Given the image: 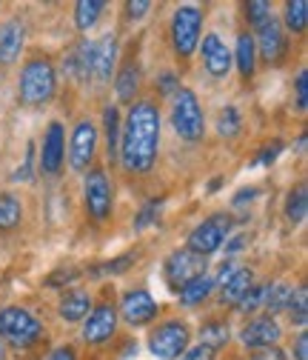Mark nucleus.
I'll return each instance as SVG.
<instances>
[{"label":"nucleus","mask_w":308,"mask_h":360,"mask_svg":"<svg viewBox=\"0 0 308 360\" xmlns=\"http://www.w3.org/2000/svg\"><path fill=\"white\" fill-rule=\"evenodd\" d=\"M160 149V109L152 101L131 103L126 123L120 126V149L117 158L126 172L149 174Z\"/></svg>","instance_id":"f257e3e1"},{"label":"nucleus","mask_w":308,"mask_h":360,"mask_svg":"<svg viewBox=\"0 0 308 360\" xmlns=\"http://www.w3.org/2000/svg\"><path fill=\"white\" fill-rule=\"evenodd\" d=\"M55 89H58V72H55L49 58L26 60V66L20 69V80H18L20 103L43 106V103H49L55 98Z\"/></svg>","instance_id":"f03ea898"},{"label":"nucleus","mask_w":308,"mask_h":360,"mask_svg":"<svg viewBox=\"0 0 308 360\" xmlns=\"http://www.w3.org/2000/svg\"><path fill=\"white\" fill-rule=\"evenodd\" d=\"M171 126L189 143H194V141L203 138V131H206V115H203V106H200V101H197V95L192 92V89H178V92H174Z\"/></svg>","instance_id":"7ed1b4c3"},{"label":"nucleus","mask_w":308,"mask_h":360,"mask_svg":"<svg viewBox=\"0 0 308 360\" xmlns=\"http://www.w3.org/2000/svg\"><path fill=\"white\" fill-rule=\"evenodd\" d=\"M43 326L34 314L23 306H4L0 309V338H6L15 346H32L40 340Z\"/></svg>","instance_id":"20e7f679"},{"label":"nucleus","mask_w":308,"mask_h":360,"mask_svg":"<svg viewBox=\"0 0 308 360\" xmlns=\"http://www.w3.org/2000/svg\"><path fill=\"white\" fill-rule=\"evenodd\" d=\"M203 32V12L197 6H180L171 18V40L180 58H192Z\"/></svg>","instance_id":"39448f33"},{"label":"nucleus","mask_w":308,"mask_h":360,"mask_svg":"<svg viewBox=\"0 0 308 360\" xmlns=\"http://www.w3.org/2000/svg\"><path fill=\"white\" fill-rule=\"evenodd\" d=\"M232 226H234V220L229 214H211V217H206L200 226H194V232L189 235V252H194L200 257L214 255L220 246L226 243Z\"/></svg>","instance_id":"423d86ee"},{"label":"nucleus","mask_w":308,"mask_h":360,"mask_svg":"<svg viewBox=\"0 0 308 360\" xmlns=\"http://www.w3.org/2000/svg\"><path fill=\"white\" fill-rule=\"evenodd\" d=\"M83 200H86V212L95 223H106L112 217V184L103 169H89L86 174V186H83Z\"/></svg>","instance_id":"0eeeda50"},{"label":"nucleus","mask_w":308,"mask_h":360,"mask_svg":"<svg viewBox=\"0 0 308 360\" xmlns=\"http://www.w3.org/2000/svg\"><path fill=\"white\" fill-rule=\"evenodd\" d=\"M149 349L160 360L180 357L189 349V326L183 321H166V323H160L152 332V338H149Z\"/></svg>","instance_id":"6e6552de"},{"label":"nucleus","mask_w":308,"mask_h":360,"mask_svg":"<svg viewBox=\"0 0 308 360\" xmlns=\"http://www.w3.org/2000/svg\"><path fill=\"white\" fill-rule=\"evenodd\" d=\"M163 275L168 281V286L174 292H180L189 281L206 275V257L189 252V249H180V252H171L166 257V266H163Z\"/></svg>","instance_id":"1a4fd4ad"},{"label":"nucleus","mask_w":308,"mask_h":360,"mask_svg":"<svg viewBox=\"0 0 308 360\" xmlns=\"http://www.w3.org/2000/svg\"><path fill=\"white\" fill-rule=\"evenodd\" d=\"M98 152V126L92 120H80L72 131V146H69V166L74 172L89 169Z\"/></svg>","instance_id":"9d476101"},{"label":"nucleus","mask_w":308,"mask_h":360,"mask_svg":"<svg viewBox=\"0 0 308 360\" xmlns=\"http://www.w3.org/2000/svg\"><path fill=\"white\" fill-rule=\"evenodd\" d=\"M120 314L128 326H146L157 318V300L146 289H131L123 295Z\"/></svg>","instance_id":"9b49d317"},{"label":"nucleus","mask_w":308,"mask_h":360,"mask_svg":"<svg viewBox=\"0 0 308 360\" xmlns=\"http://www.w3.org/2000/svg\"><path fill=\"white\" fill-rule=\"evenodd\" d=\"M83 321H86L83 323V340L86 343H106L117 329V309L103 303V306L92 309Z\"/></svg>","instance_id":"f8f14e48"},{"label":"nucleus","mask_w":308,"mask_h":360,"mask_svg":"<svg viewBox=\"0 0 308 360\" xmlns=\"http://www.w3.org/2000/svg\"><path fill=\"white\" fill-rule=\"evenodd\" d=\"M66 160V138H63V126L55 120L49 123V131L43 138V152H40V169L46 174H60Z\"/></svg>","instance_id":"ddd939ff"},{"label":"nucleus","mask_w":308,"mask_h":360,"mask_svg":"<svg viewBox=\"0 0 308 360\" xmlns=\"http://www.w3.org/2000/svg\"><path fill=\"white\" fill-rule=\"evenodd\" d=\"M254 46H260L262 58H266L269 63H277L286 55V34H283V26H280V20L274 15L266 23H262V26H257Z\"/></svg>","instance_id":"4468645a"},{"label":"nucleus","mask_w":308,"mask_h":360,"mask_svg":"<svg viewBox=\"0 0 308 360\" xmlns=\"http://www.w3.org/2000/svg\"><path fill=\"white\" fill-rule=\"evenodd\" d=\"M232 52L223 40H220V34H206L203 37V66L211 77H226L229 69H232Z\"/></svg>","instance_id":"2eb2a0df"},{"label":"nucleus","mask_w":308,"mask_h":360,"mask_svg":"<svg viewBox=\"0 0 308 360\" xmlns=\"http://www.w3.org/2000/svg\"><path fill=\"white\" fill-rule=\"evenodd\" d=\"M280 323L272 318H254V321H248L246 323V329L240 332V340L246 343V346H251V349H266V346H277V340H280Z\"/></svg>","instance_id":"dca6fc26"},{"label":"nucleus","mask_w":308,"mask_h":360,"mask_svg":"<svg viewBox=\"0 0 308 360\" xmlns=\"http://www.w3.org/2000/svg\"><path fill=\"white\" fill-rule=\"evenodd\" d=\"M26 40V23L20 18H9L6 23H0V63L9 66L20 58Z\"/></svg>","instance_id":"f3484780"},{"label":"nucleus","mask_w":308,"mask_h":360,"mask_svg":"<svg viewBox=\"0 0 308 360\" xmlns=\"http://www.w3.org/2000/svg\"><path fill=\"white\" fill-rule=\"evenodd\" d=\"M95 49H98V43L80 40L77 46L69 52V58L63 60V72L69 77H74V80H86L95 72Z\"/></svg>","instance_id":"a211bd4d"},{"label":"nucleus","mask_w":308,"mask_h":360,"mask_svg":"<svg viewBox=\"0 0 308 360\" xmlns=\"http://www.w3.org/2000/svg\"><path fill=\"white\" fill-rule=\"evenodd\" d=\"M117 63V37L114 34H106L100 43H98V49H95V77L100 83L112 80V69Z\"/></svg>","instance_id":"6ab92c4d"},{"label":"nucleus","mask_w":308,"mask_h":360,"mask_svg":"<svg viewBox=\"0 0 308 360\" xmlns=\"http://www.w3.org/2000/svg\"><path fill=\"white\" fill-rule=\"evenodd\" d=\"M232 60L237 63V69H240V75H243L246 80L254 75V66H257V46H254V34L243 32V34L237 37V49H234Z\"/></svg>","instance_id":"aec40b11"},{"label":"nucleus","mask_w":308,"mask_h":360,"mask_svg":"<svg viewBox=\"0 0 308 360\" xmlns=\"http://www.w3.org/2000/svg\"><path fill=\"white\" fill-rule=\"evenodd\" d=\"M254 286V275H251V269H237V272L220 286L223 289V303H229V306H237L240 300H243V295L248 292Z\"/></svg>","instance_id":"412c9836"},{"label":"nucleus","mask_w":308,"mask_h":360,"mask_svg":"<svg viewBox=\"0 0 308 360\" xmlns=\"http://www.w3.org/2000/svg\"><path fill=\"white\" fill-rule=\"evenodd\" d=\"M92 309V297L86 292H69L63 300H60V318L69 321V323H77L83 321L86 314Z\"/></svg>","instance_id":"4be33fe9"},{"label":"nucleus","mask_w":308,"mask_h":360,"mask_svg":"<svg viewBox=\"0 0 308 360\" xmlns=\"http://www.w3.org/2000/svg\"><path fill=\"white\" fill-rule=\"evenodd\" d=\"M114 89H117V98H120L123 103L135 101L138 89H140V69H138L135 63H126V66L120 69L117 80H114Z\"/></svg>","instance_id":"5701e85b"},{"label":"nucleus","mask_w":308,"mask_h":360,"mask_svg":"<svg viewBox=\"0 0 308 360\" xmlns=\"http://www.w3.org/2000/svg\"><path fill=\"white\" fill-rule=\"evenodd\" d=\"M20 220H23V203L12 192H4L0 195V232H12L15 226H20Z\"/></svg>","instance_id":"b1692460"},{"label":"nucleus","mask_w":308,"mask_h":360,"mask_svg":"<svg viewBox=\"0 0 308 360\" xmlns=\"http://www.w3.org/2000/svg\"><path fill=\"white\" fill-rule=\"evenodd\" d=\"M211 292H214V278L200 275V278L189 281L178 295H180V303H183V306H200Z\"/></svg>","instance_id":"393cba45"},{"label":"nucleus","mask_w":308,"mask_h":360,"mask_svg":"<svg viewBox=\"0 0 308 360\" xmlns=\"http://www.w3.org/2000/svg\"><path fill=\"white\" fill-rule=\"evenodd\" d=\"M103 9H106L103 0H80V4L74 6V26H77L80 32L95 29V23L100 20Z\"/></svg>","instance_id":"a878e982"},{"label":"nucleus","mask_w":308,"mask_h":360,"mask_svg":"<svg viewBox=\"0 0 308 360\" xmlns=\"http://www.w3.org/2000/svg\"><path fill=\"white\" fill-rule=\"evenodd\" d=\"M308 214V195H305V184H297L288 198H286V220L291 223V226H300V223L305 220Z\"/></svg>","instance_id":"bb28decb"},{"label":"nucleus","mask_w":308,"mask_h":360,"mask_svg":"<svg viewBox=\"0 0 308 360\" xmlns=\"http://www.w3.org/2000/svg\"><path fill=\"white\" fill-rule=\"evenodd\" d=\"M103 126H106V155H109V160H114L117 149H120V112H117V106L103 109Z\"/></svg>","instance_id":"cd10ccee"},{"label":"nucleus","mask_w":308,"mask_h":360,"mask_svg":"<svg viewBox=\"0 0 308 360\" xmlns=\"http://www.w3.org/2000/svg\"><path fill=\"white\" fill-rule=\"evenodd\" d=\"M288 297H291V286L288 283H269V286H262V309H269L272 314L286 311Z\"/></svg>","instance_id":"c85d7f7f"},{"label":"nucleus","mask_w":308,"mask_h":360,"mask_svg":"<svg viewBox=\"0 0 308 360\" xmlns=\"http://www.w3.org/2000/svg\"><path fill=\"white\" fill-rule=\"evenodd\" d=\"M283 20H286V29L288 32L302 34L305 32V23H308V4H305V0H288L286 12H283Z\"/></svg>","instance_id":"c756f323"},{"label":"nucleus","mask_w":308,"mask_h":360,"mask_svg":"<svg viewBox=\"0 0 308 360\" xmlns=\"http://www.w3.org/2000/svg\"><path fill=\"white\" fill-rule=\"evenodd\" d=\"M288 318L294 326H305L308 323V289L305 286H297L291 289V297H288Z\"/></svg>","instance_id":"7c9ffc66"},{"label":"nucleus","mask_w":308,"mask_h":360,"mask_svg":"<svg viewBox=\"0 0 308 360\" xmlns=\"http://www.w3.org/2000/svg\"><path fill=\"white\" fill-rule=\"evenodd\" d=\"M200 343L217 352L220 346L229 343V326H226L223 321H208V323L200 329Z\"/></svg>","instance_id":"2f4dec72"},{"label":"nucleus","mask_w":308,"mask_h":360,"mask_svg":"<svg viewBox=\"0 0 308 360\" xmlns=\"http://www.w3.org/2000/svg\"><path fill=\"white\" fill-rule=\"evenodd\" d=\"M240 126H243V117L234 106H226V109H220L217 115V131H220V138H234V134H240Z\"/></svg>","instance_id":"473e14b6"},{"label":"nucleus","mask_w":308,"mask_h":360,"mask_svg":"<svg viewBox=\"0 0 308 360\" xmlns=\"http://www.w3.org/2000/svg\"><path fill=\"white\" fill-rule=\"evenodd\" d=\"M131 260H135V255H123V257L106 260V263H100V266L92 269V275L95 278H100V275H120V272H126V269L131 266Z\"/></svg>","instance_id":"72a5a7b5"},{"label":"nucleus","mask_w":308,"mask_h":360,"mask_svg":"<svg viewBox=\"0 0 308 360\" xmlns=\"http://www.w3.org/2000/svg\"><path fill=\"white\" fill-rule=\"evenodd\" d=\"M246 15H248V20H251V26L257 29V26H262L269 18H272V6L266 4V0H254V4H248L246 6Z\"/></svg>","instance_id":"f704fd0d"},{"label":"nucleus","mask_w":308,"mask_h":360,"mask_svg":"<svg viewBox=\"0 0 308 360\" xmlns=\"http://www.w3.org/2000/svg\"><path fill=\"white\" fill-rule=\"evenodd\" d=\"M260 306H262V286H251V289L243 295V300L237 303V309L246 311V314H248V311H257Z\"/></svg>","instance_id":"c9c22d12"},{"label":"nucleus","mask_w":308,"mask_h":360,"mask_svg":"<svg viewBox=\"0 0 308 360\" xmlns=\"http://www.w3.org/2000/svg\"><path fill=\"white\" fill-rule=\"evenodd\" d=\"M32 169H34V143L26 146V158H23V163L18 166V172L12 177L15 180H32Z\"/></svg>","instance_id":"e433bc0d"},{"label":"nucleus","mask_w":308,"mask_h":360,"mask_svg":"<svg viewBox=\"0 0 308 360\" xmlns=\"http://www.w3.org/2000/svg\"><path fill=\"white\" fill-rule=\"evenodd\" d=\"M280 152H283V143H280V141H272V143L262 146V152H260L257 163H260V166H272V163L280 158Z\"/></svg>","instance_id":"4c0bfd02"},{"label":"nucleus","mask_w":308,"mask_h":360,"mask_svg":"<svg viewBox=\"0 0 308 360\" xmlns=\"http://www.w3.org/2000/svg\"><path fill=\"white\" fill-rule=\"evenodd\" d=\"M308 72L305 69H300V75H297V109L302 112L305 106H308Z\"/></svg>","instance_id":"58836bf2"},{"label":"nucleus","mask_w":308,"mask_h":360,"mask_svg":"<svg viewBox=\"0 0 308 360\" xmlns=\"http://www.w3.org/2000/svg\"><path fill=\"white\" fill-rule=\"evenodd\" d=\"M154 214H157V200H152V203L143 206V212H140L138 220H135V229H146L149 223H154Z\"/></svg>","instance_id":"ea45409f"},{"label":"nucleus","mask_w":308,"mask_h":360,"mask_svg":"<svg viewBox=\"0 0 308 360\" xmlns=\"http://www.w3.org/2000/svg\"><path fill=\"white\" fill-rule=\"evenodd\" d=\"M251 360H288V357H286V352L280 346H266V349H257L251 354Z\"/></svg>","instance_id":"a19ab883"},{"label":"nucleus","mask_w":308,"mask_h":360,"mask_svg":"<svg viewBox=\"0 0 308 360\" xmlns=\"http://www.w3.org/2000/svg\"><path fill=\"white\" fill-rule=\"evenodd\" d=\"M149 9H152V4H149V0H138V4H135V0H131V4H126L128 20H140V18H143Z\"/></svg>","instance_id":"79ce46f5"},{"label":"nucleus","mask_w":308,"mask_h":360,"mask_svg":"<svg viewBox=\"0 0 308 360\" xmlns=\"http://www.w3.org/2000/svg\"><path fill=\"white\" fill-rule=\"evenodd\" d=\"M183 360H214V349H208V346H194V349H186L183 352Z\"/></svg>","instance_id":"37998d69"},{"label":"nucleus","mask_w":308,"mask_h":360,"mask_svg":"<svg viewBox=\"0 0 308 360\" xmlns=\"http://www.w3.org/2000/svg\"><path fill=\"white\" fill-rule=\"evenodd\" d=\"M178 89H180V80L174 77L171 72L160 75V92H163V95H174V92H178Z\"/></svg>","instance_id":"c03bdc74"},{"label":"nucleus","mask_w":308,"mask_h":360,"mask_svg":"<svg viewBox=\"0 0 308 360\" xmlns=\"http://www.w3.org/2000/svg\"><path fill=\"white\" fill-rule=\"evenodd\" d=\"M294 357H297V360H308V335H305V332H300V335H297Z\"/></svg>","instance_id":"a18cd8bd"},{"label":"nucleus","mask_w":308,"mask_h":360,"mask_svg":"<svg viewBox=\"0 0 308 360\" xmlns=\"http://www.w3.org/2000/svg\"><path fill=\"white\" fill-rule=\"evenodd\" d=\"M237 269H240V266H234L232 260H229V263H223V269H220V278L214 281V286H223V283H226V281H229V278L237 272Z\"/></svg>","instance_id":"49530a36"},{"label":"nucleus","mask_w":308,"mask_h":360,"mask_svg":"<svg viewBox=\"0 0 308 360\" xmlns=\"http://www.w3.org/2000/svg\"><path fill=\"white\" fill-rule=\"evenodd\" d=\"M46 360H77V357H74V349H72V346H60V349H55Z\"/></svg>","instance_id":"de8ad7c7"},{"label":"nucleus","mask_w":308,"mask_h":360,"mask_svg":"<svg viewBox=\"0 0 308 360\" xmlns=\"http://www.w3.org/2000/svg\"><path fill=\"white\" fill-rule=\"evenodd\" d=\"M74 278H77V272H66V269H60V272H58V275H52L46 283H49L52 289H58V283H60V281H74Z\"/></svg>","instance_id":"09e8293b"},{"label":"nucleus","mask_w":308,"mask_h":360,"mask_svg":"<svg viewBox=\"0 0 308 360\" xmlns=\"http://www.w3.org/2000/svg\"><path fill=\"white\" fill-rule=\"evenodd\" d=\"M254 198H257V189H254V186H251V189H243V192L234 198V206H243L246 200H254Z\"/></svg>","instance_id":"8fccbe9b"},{"label":"nucleus","mask_w":308,"mask_h":360,"mask_svg":"<svg viewBox=\"0 0 308 360\" xmlns=\"http://www.w3.org/2000/svg\"><path fill=\"white\" fill-rule=\"evenodd\" d=\"M243 246H246V238H243V235H237V238H232V240L226 243V252H240Z\"/></svg>","instance_id":"3c124183"},{"label":"nucleus","mask_w":308,"mask_h":360,"mask_svg":"<svg viewBox=\"0 0 308 360\" xmlns=\"http://www.w3.org/2000/svg\"><path fill=\"white\" fill-rule=\"evenodd\" d=\"M0 360H4V346H0Z\"/></svg>","instance_id":"603ef678"}]
</instances>
